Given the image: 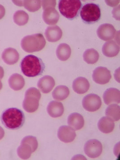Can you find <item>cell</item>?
I'll return each instance as SVG.
<instances>
[{
  "mask_svg": "<svg viewBox=\"0 0 120 160\" xmlns=\"http://www.w3.org/2000/svg\"><path fill=\"white\" fill-rule=\"evenodd\" d=\"M84 152L89 158H98L101 155L102 152V143L98 140H89L85 144Z\"/></svg>",
  "mask_w": 120,
  "mask_h": 160,
  "instance_id": "7",
  "label": "cell"
},
{
  "mask_svg": "<svg viewBox=\"0 0 120 160\" xmlns=\"http://www.w3.org/2000/svg\"><path fill=\"white\" fill-rule=\"evenodd\" d=\"M2 82L0 80V90L2 89Z\"/></svg>",
  "mask_w": 120,
  "mask_h": 160,
  "instance_id": "37",
  "label": "cell"
},
{
  "mask_svg": "<svg viewBox=\"0 0 120 160\" xmlns=\"http://www.w3.org/2000/svg\"><path fill=\"white\" fill-rule=\"evenodd\" d=\"M13 19L14 23L18 26H22L28 22L29 16L26 12L23 10H18L13 15Z\"/></svg>",
  "mask_w": 120,
  "mask_h": 160,
  "instance_id": "27",
  "label": "cell"
},
{
  "mask_svg": "<svg viewBox=\"0 0 120 160\" xmlns=\"http://www.w3.org/2000/svg\"><path fill=\"white\" fill-rule=\"evenodd\" d=\"M69 94V90L67 86H58L52 92V97L57 101H63L68 98Z\"/></svg>",
  "mask_w": 120,
  "mask_h": 160,
  "instance_id": "24",
  "label": "cell"
},
{
  "mask_svg": "<svg viewBox=\"0 0 120 160\" xmlns=\"http://www.w3.org/2000/svg\"><path fill=\"white\" fill-rule=\"evenodd\" d=\"M4 75V69L2 67L0 66V79H2Z\"/></svg>",
  "mask_w": 120,
  "mask_h": 160,
  "instance_id": "36",
  "label": "cell"
},
{
  "mask_svg": "<svg viewBox=\"0 0 120 160\" xmlns=\"http://www.w3.org/2000/svg\"><path fill=\"white\" fill-rule=\"evenodd\" d=\"M41 1H23V6L28 11L35 12L38 11L41 7Z\"/></svg>",
  "mask_w": 120,
  "mask_h": 160,
  "instance_id": "29",
  "label": "cell"
},
{
  "mask_svg": "<svg viewBox=\"0 0 120 160\" xmlns=\"http://www.w3.org/2000/svg\"><path fill=\"white\" fill-rule=\"evenodd\" d=\"M104 102L107 105L112 103L119 104L120 102L119 90L116 88H110L107 89L103 96Z\"/></svg>",
  "mask_w": 120,
  "mask_h": 160,
  "instance_id": "14",
  "label": "cell"
},
{
  "mask_svg": "<svg viewBox=\"0 0 120 160\" xmlns=\"http://www.w3.org/2000/svg\"><path fill=\"white\" fill-rule=\"evenodd\" d=\"M55 85L54 79L49 75L41 78L38 82V87L44 93H48L52 91Z\"/></svg>",
  "mask_w": 120,
  "mask_h": 160,
  "instance_id": "13",
  "label": "cell"
},
{
  "mask_svg": "<svg viewBox=\"0 0 120 160\" xmlns=\"http://www.w3.org/2000/svg\"><path fill=\"white\" fill-rule=\"evenodd\" d=\"M21 143H26L31 146L32 152H34L37 149L38 142L36 138L34 137L29 136L24 138Z\"/></svg>",
  "mask_w": 120,
  "mask_h": 160,
  "instance_id": "30",
  "label": "cell"
},
{
  "mask_svg": "<svg viewBox=\"0 0 120 160\" xmlns=\"http://www.w3.org/2000/svg\"><path fill=\"white\" fill-rule=\"evenodd\" d=\"M106 117L110 118L113 121H119L120 118V107L117 104L109 105L105 112Z\"/></svg>",
  "mask_w": 120,
  "mask_h": 160,
  "instance_id": "25",
  "label": "cell"
},
{
  "mask_svg": "<svg viewBox=\"0 0 120 160\" xmlns=\"http://www.w3.org/2000/svg\"><path fill=\"white\" fill-rule=\"evenodd\" d=\"M5 135V132L3 130V128L0 126V140L2 139L4 137Z\"/></svg>",
  "mask_w": 120,
  "mask_h": 160,
  "instance_id": "34",
  "label": "cell"
},
{
  "mask_svg": "<svg viewBox=\"0 0 120 160\" xmlns=\"http://www.w3.org/2000/svg\"><path fill=\"white\" fill-rule=\"evenodd\" d=\"M12 2H13V3H14L15 5H16L17 6H23V1H13Z\"/></svg>",
  "mask_w": 120,
  "mask_h": 160,
  "instance_id": "35",
  "label": "cell"
},
{
  "mask_svg": "<svg viewBox=\"0 0 120 160\" xmlns=\"http://www.w3.org/2000/svg\"><path fill=\"white\" fill-rule=\"evenodd\" d=\"M41 97L39 90L31 87L26 90L23 102V109L28 112H33L39 107V102Z\"/></svg>",
  "mask_w": 120,
  "mask_h": 160,
  "instance_id": "5",
  "label": "cell"
},
{
  "mask_svg": "<svg viewBox=\"0 0 120 160\" xmlns=\"http://www.w3.org/2000/svg\"><path fill=\"white\" fill-rule=\"evenodd\" d=\"M114 26L110 24H102L98 28L97 33L98 38L105 41H109L113 39L115 35Z\"/></svg>",
  "mask_w": 120,
  "mask_h": 160,
  "instance_id": "10",
  "label": "cell"
},
{
  "mask_svg": "<svg viewBox=\"0 0 120 160\" xmlns=\"http://www.w3.org/2000/svg\"><path fill=\"white\" fill-rule=\"evenodd\" d=\"M47 112L50 117L57 118L62 116L64 113V108L63 104L57 101H52L47 106Z\"/></svg>",
  "mask_w": 120,
  "mask_h": 160,
  "instance_id": "19",
  "label": "cell"
},
{
  "mask_svg": "<svg viewBox=\"0 0 120 160\" xmlns=\"http://www.w3.org/2000/svg\"><path fill=\"white\" fill-rule=\"evenodd\" d=\"M102 104V100L100 97L92 93L86 96L82 100L83 108L90 112L97 111L101 107Z\"/></svg>",
  "mask_w": 120,
  "mask_h": 160,
  "instance_id": "8",
  "label": "cell"
},
{
  "mask_svg": "<svg viewBox=\"0 0 120 160\" xmlns=\"http://www.w3.org/2000/svg\"><path fill=\"white\" fill-rule=\"evenodd\" d=\"M33 152L31 146L26 143H21V145L18 148L17 153L18 155L21 159H28L31 156Z\"/></svg>",
  "mask_w": 120,
  "mask_h": 160,
  "instance_id": "28",
  "label": "cell"
},
{
  "mask_svg": "<svg viewBox=\"0 0 120 160\" xmlns=\"http://www.w3.org/2000/svg\"><path fill=\"white\" fill-rule=\"evenodd\" d=\"M45 34L48 42H55L61 39L62 36V31L58 26H50L47 27Z\"/></svg>",
  "mask_w": 120,
  "mask_h": 160,
  "instance_id": "16",
  "label": "cell"
},
{
  "mask_svg": "<svg viewBox=\"0 0 120 160\" xmlns=\"http://www.w3.org/2000/svg\"><path fill=\"white\" fill-rule=\"evenodd\" d=\"M42 18L47 25H53L57 23L60 15L54 7H46L43 9Z\"/></svg>",
  "mask_w": 120,
  "mask_h": 160,
  "instance_id": "12",
  "label": "cell"
},
{
  "mask_svg": "<svg viewBox=\"0 0 120 160\" xmlns=\"http://www.w3.org/2000/svg\"><path fill=\"white\" fill-rule=\"evenodd\" d=\"M83 57L86 62L89 64H94L98 60L99 55L95 49H87L84 52Z\"/></svg>",
  "mask_w": 120,
  "mask_h": 160,
  "instance_id": "26",
  "label": "cell"
},
{
  "mask_svg": "<svg viewBox=\"0 0 120 160\" xmlns=\"http://www.w3.org/2000/svg\"><path fill=\"white\" fill-rule=\"evenodd\" d=\"M2 123L7 129L17 130L24 124L25 117L22 110L16 108H11L3 112L1 116Z\"/></svg>",
  "mask_w": 120,
  "mask_h": 160,
  "instance_id": "2",
  "label": "cell"
},
{
  "mask_svg": "<svg viewBox=\"0 0 120 160\" xmlns=\"http://www.w3.org/2000/svg\"><path fill=\"white\" fill-rule=\"evenodd\" d=\"M94 82L100 85H105L111 78V72L107 68L98 67L93 70L92 76Z\"/></svg>",
  "mask_w": 120,
  "mask_h": 160,
  "instance_id": "9",
  "label": "cell"
},
{
  "mask_svg": "<svg viewBox=\"0 0 120 160\" xmlns=\"http://www.w3.org/2000/svg\"><path fill=\"white\" fill-rule=\"evenodd\" d=\"M58 137L63 142L70 143L74 141L76 134L74 129L70 126H62L58 130Z\"/></svg>",
  "mask_w": 120,
  "mask_h": 160,
  "instance_id": "11",
  "label": "cell"
},
{
  "mask_svg": "<svg viewBox=\"0 0 120 160\" xmlns=\"http://www.w3.org/2000/svg\"><path fill=\"white\" fill-rule=\"evenodd\" d=\"M102 51L103 54L107 57H114L118 54L120 47L114 41H109L103 45Z\"/></svg>",
  "mask_w": 120,
  "mask_h": 160,
  "instance_id": "18",
  "label": "cell"
},
{
  "mask_svg": "<svg viewBox=\"0 0 120 160\" xmlns=\"http://www.w3.org/2000/svg\"><path fill=\"white\" fill-rule=\"evenodd\" d=\"M80 15L85 22H96L101 18V9L98 5L94 3H89L83 6L80 12Z\"/></svg>",
  "mask_w": 120,
  "mask_h": 160,
  "instance_id": "6",
  "label": "cell"
},
{
  "mask_svg": "<svg viewBox=\"0 0 120 160\" xmlns=\"http://www.w3.org/2000/svg\"><path fill=\"white\" fill-rule=\"evenodd\" d=\"M21 70L28 77H35L41 75L45 69V65L40 58L28 55L22 60L20 64Z\"/></svg>",
  "mask_w": 120,
  "mask_h": 160,
  "instance_id": "1",
  "label": "cell"
},
{
  "mask_svg": "<svg viewBox=\"0 0 120 160\" xmlns=\"http://www.w3.org/2000/svg\"><path fill=\"white\" fill-rule=\"evenodd\" d=\"M6 13V10L4 6L0 5V20L2 19Z\"/></svg>",
  "mask_w": 120,
  "mask_h": 160,
  "instance_id": "33",
  "label": "cell"
},
{
  "mask_svg": "<svg viewBox=\"0 0 120 160\" xmlns=\"http://www.w3.org/2000/svg\"><path fill=\"white\" fill-rule=\"evenodd\" d=\"M98 128L104 133H109L114 129V121L107 117L101 118L98 124Z\"/></svg>",
  "mask_w": 120,
  "mask_h": 160,
  "instance_id": "21",
  "label": "cell"
},
{
  "mask_svg": "<svg viewBox=\"0 0 120 160\" xmlns=\"http://www.w3.org/2000/svg\"><path fill=\"white\" fill-rule=\"evenodd\" d=\"M2 58L4 62L8 65H14L19 59V54L16 49L12 48H8L3 52Z\"/></svg>",
  "mask_w": 120,
  "mask_h": 160,
  "instance_id": "15",
  "label": "cell"
},
{
  "mask_svg": "<svg viewBox=\"0 0 120 160\" xmlns=\"http://www.w3.org/2000/svg\"><path fill=\"white\" fill-rule=\"evenodd\" d=\"M90 84L89 81L83 77L77 78L72 83V88L75 92L78 94H82L86 93L89 90Z\"/></svg>",
  "mask_w": 120,
  "mask_h": 160,
  "instance_id": "17",
  "label": "cell"
},
{
  "mask_svg": "<svg viewBox=\"0 0 120 160\" xmlns=\"http://www.w3.org/2000/svg\"><path fill=\"white\" fill-rule=\"evenodd\" d=\"M46 44V40L41 33L26 36L21 41L22 49L27 52L41 51L45 47Z\"/></svg>",
  "mask_w": 120,
  "mask_h": 160,
  "instance_id": "3",
  "label": "cell"
},
{
  "mask_svg": "<svg viewBox=\"0 0 120 160\" xmlns=\"http://www.w3.org/2000/svg\"><path fill=\"white\" fill-rule=\"evenodd\" d=\"M67 121L69 126L74 130H78L82 129L85 124L82 116L77 112H73L69 115Z\"/></svg>",
  "mask_w": 120,
  "mask_h": 160,
  "instance_id": "20",
  "label": "cell"
},
{
  "mask_svg": "<svg viewBox=\"0 0 120 160\" xmlns=\"http://www.w3.org/2000/svg\"><path fill=\"white\" fill-rule=\"evenodd\" d=\"M82 6V3L79 0H61L58 4L61 14L70 20L77 17Z\"/></svg>",
  "mask_w": 120,
  "mask_h": 160,
  "instance_id": "4",
  "label": "cell"
},
{
  "mask_svg": "<svg viewBox=\"0 0 120 160\" xmlns=\"http://www.w3.org/2000/svg\"><path fill=\"white\" fill-rule=\"evenodd\" d=\"M42 6L43 9H44L46 7H55L56 5V1H41Z\"/></svg>",
  "mask_w": 120,
  "mask_h": 160,
  "instance_id": "31",
  "label": "cell"
},
{
  "mask_svg": "<svg viewBox=\"0 0 120 160\" xmlns=\"http://www.w3.org/2000/svg\"><path fill=\"white\" fill-rule=\"evenodd\" d=\"M71 54L70 46L66 43H62L58 46L56 49V55L58 58L62 61L68 59Z\"/></svg>",
  "mask_w": 120,
  "mask_h": 160,
  "instance_id": "23",
  "label": "cell"
},
{
  "mask_svg": "<svg viewBox=\"0 0 120 160\" xmlns=\"http://www.w3.org/2000/svg\"><path fill=\"white\" fill-rule=\"evenodd\" d=\"M9 84L12 89L14 91H18L25 86V81L21 75L14 73L9 78Z\"/></svg>",
  "mask_w": 120,
  "mask_h": 160,
  "instance_id": "22",
  "label": "cell"
},
{
  "mask_svg": "<svg viewBox=\"0 0 120 160\" xmlns=\"http://www.w3.org/2000/svg\"><path fill=\"white\" fill-rule=\"evenodd\" d=\"M112 14L113 15V18L116 19L120 20V6L113 9L112 11Z\"/></svg>",
  "mask_w": 120,
  "mask_h": 160,
  "instance_id": "32",
  "label": "cell"
}]
</instances>
